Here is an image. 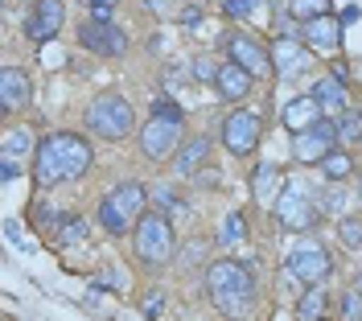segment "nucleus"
Wrapping results in <instances>:
<instances>
[{
  "mask_svg": "<svg viewBox=\"0 0 362 321\" xmlns=\"http://www.w3.org/2000/svg\"><path fill=\"white\" fill-rule=\"evenodd\" d=\"M90 169V144L74 132H54L42 140L37 157H33V182L37 185H58V182H74Z\"/></svg>",
  "mask_w": 362,
  "mask_h": 321,
  "instance_id": "nucleus-1",
  "label": "nucleus"
},
{
  "mask_svg": "<svg viewBox=\"0 0 362 321\" xmlns=\"http://www.w3.org/2000/svg\"><path fill=\"white\" fill-rule=\"evenodd\" d=\"M206 293L223 313H247L255 300V276L239 259H218L206 268Z\"/></svg>",
  "mask_w": 362,
  "mask_h": 321,
  "instance_id": "nucleus-2",
  "label": "nucleus"
},
{
  "mask_svg": "<svg viewBox=\"0 0 362 321\" xmlns=\"http://www.w3.org/2000/svg\"><path fill=\"white\" fill-rule=\"evenodd\" d=\"M144 206H148L144 185L124 182V185H115L112 194L103 198V206H99V223L112 230V235H128V230H136V223L144 218Z\"/></svg>",
  "mask_w": 362,
  "mask_h": 321,
  "instance_id": "nucleus-3",
  "label": "nucleus"
},
{
  "mask_svg": "<svg viewBox=\"0 0 362 321\" xmlns=\"http://www.w3.org/2000/svg\"><path fill=\"white\" fill-rule=\"evenodd\" d=\"M136 255L144 259V264H169L173 252H177V235H173V223H169V214L165 210H153V214H144L140 223H136Z\"/></svg>",
  "mask_w": 362,
  "mask_h": 321,
  "instance_id": "nucleus-4",
  "label": "nucleus"
},
{
  "mask_svg": "<svg viewBox=\"0 0 362 321\" xmlns=\"http://www.w3.org/2000/svg\"><path fill=\"white\" fill-rule=\"evenodd\" d=\"M132 103L124 95H99L87 107V128L103 140H124L132 132Z\"/></svg>",
  "mask_w": 362,
  "mask_h": 321,
  "instance_id": "nucleus-5",
  "label": "nucleus"
},
{
  "mask_svg": "<svg viewBox=\"0 0 362 321\" xmlns=\"http://www.w3.org/2000/svg\"><path fill=\"white\" fill-rule=\"evenodd\" d=\"M276 218L284 230H313L321 218V206L309 198L305 185H284V194L276 198Z\"/></svg>",
  "mask_w": 362,
  "mask_h": 321,
  "instance_id": "nucleus-6",
  "label": "nucleus"
},
{
  "mask_svg": "<svg viewBox=\"0 0 362 321\" xmlns=\"http://www.w3.org/2000/svg\"><path fill=\"white\" fill-rule=\"evenodd\" d=\"M181 148V119H165V115H153L140 132V153L148 160H169L177 157Z\"/></svg>",
  "mask_w": 362,
  "mask_h": 321,
  "instance_id": "nucleus-7",
  "label": "nucleus"
},
{
  "mask_svg": "<svg viewBox=\"0 0 362 321\" xmlns=\"http://www.w3.org/2000/svg\"><path fill=\"white\" fill-rule=\"evenodd\" d=\"M284 272L293 276V280H300V284H321L325 276L334 272V259H329V252H325V247L305 243V247L288 252V259H284Z\"/></svg>",
  "mask_w": 362,
  "mask_h": 321,
  "instance_id": "nucleus-8",
  "label": "nucleus"
},
{
  "mask_svg": "<svg viewBox=\"0 0 362 321\" xmlns=\"http://www.w3.org/2000/svg\"><path fill=\"white\" fill-rule=\"evenodd\" d=\"M338 124L334 119H321V124H313L309 132H300V136H293V157L300 160V165H321V157L325 153H334L338 148Z\"/></svg>",
  "mask_w": 362,
  "mask_h": 321,
  "instance_id": "nucleus-9",
  "label": "nucleus"
},
{
  "mask_svg": "<svg viewBox=\"0 0 362 321\" xmlns=\"http://www.w3.org/2000/svg\"><path fill=\"white\" fill-rule=\"evenodd\" d=\"M259 136H264V115H255V112H230L223 119V144L235 153V157L251 153V148L259 144Z\"/></svg>",
  "mask_w": 362,
  "mask_h": 321,
  "instance_id": "nucleus-10",
  "label": "nucleus"
},
{
  "mask_svg": "<svg viewBox=\"0 0 362 321\" xmlns=\"http://www.w3.org/2000/svg\"><path fill=\"white\" fill-rule=\"evenodd\" d=\"M78 37H83V46H87V49L103 54V58H119V54H128V33H124V29H115L112 21H99V17L83 21Z\"/></svg>",
  "mask_w": 362,
  "mask_h": 321,
  "instance_id": "nucleus-11",
  "label": "nucleus"
},
{
  "mask_svg": "<svg viewBox=\"0 0 362 321\" xmlns=\"http://www.w3.org/2000/svg\"><path fill=\"white\" fill-rule=\"evenodd\" d=\"M62 21H66L62 0H37L33 13H29V21H25V37L29 42H49V37L62 33Z\"/></svg>",
  "mask_w": 362,
  "mask_h": 321,
  "instance_id": "nucleus-12",
  "label": "nucleus"
},
{
  "mask_svg": "<svg viewBox=\"0 0 362 321\" xmlns=\"http://www.w3.org/2000/svg\"><path fill=\"white\" fill-rule=\"evenodd\" d=\"M300 37H305V46L313 49V54H338L341 49V21L329 17V13H321L313 21H305Z\"/></svg>",
  "mask_w": 362,
  "mask_h": 321,
  "instance_id": "nucleus-13",
  "label": "nucleus"
},
{
  "mask_svg": "<svg viewBox=\"0 0 362 321\" xmlns=\"http://www.w3.org/2000/svg\"><path fill=\"white\" fill-rule=\"evenodd\" d=\"M309 66V46H300L296 37H276L272 42V70L293 78V74H305Z\"/></svg>",
  "mask_w": 362,
  "mask_h": 321,
  "instance_id": "nucleus-14",
  "label": "nucleus"
},
{
  "mask_svg": "<svg viewBox=\"0 0 362 321\" xmlns=\"http://www.w3.org/2000/svg\"><path fill=\"white\" fill-rule=\"evenodd\" d=\"M325 107L317 103V95H296L293 103H284V128L293 132V136H300V132H309L313 124H321L325 119Z\"/></svg>",
  "mask_w": 362,
  "mask_h": 321,
  "instance_id": "nucleus-15",
  "label": "nucleus"
},
{
  "mask_svg": "<svg viewBox=\"0 0 362 321\" xmlns=\"http://www.w3.org/2000/svg\"><path fill=\"white\" fill-rule=\"evenodd\" d=\"M226 54L239 66H247L251 74H268L272 70V49H264L255 37H226Z\"/></svg>",
  "mask_w": 362,
  "mask_h": 321,
  "instance_id": "nucleus-16",
  "label": "nucleus"
},
{
  "mask_svg": "<svg viewBox=\"0 0 362 321\" xmlns=\"http://www.w3.org/2000/svg\"><path fill=\"white\" fill-rule=\"evenodd\" d=\"M251 78H255V74L230 58V62H223V66H218V74H214V87L223 91V99L239 103V99H247V95H251Z\"/></svg>",
  "mask_w": 362,
  "mask_h": 321,
  "instance_id": "nucleus-17",
  "label": "nucleus"
},
{
  "mask_svg": "<svg viewBox=\"0 0 362 321\" xmlns=\"http://www.w3.org/2000/svg\"><path fill=\"white\" fill-rule=\"evenodd\" d=\"M29 95H33V87H29V74H25V70L8 66L4 74H0V107H4V112L25 107V103H29Z\"/></svg>",
  "mask_w": 362,
  "mask_h": 321,
  "instance_id": "nucleus-18",
  "label": "nucleus"
},
{
  "mask_svg": "<svg viewBox=\"0 0 362 321\" xmlns=\"http://www.w3.org/2000/svg\"><path fill=\"white\" fill-rule=\"evenodd\" d=\"M206 157H210V140H206V136H194V140H185V144L177 148L173 169H177L181 177H194V173L206 165Z\"/></svg>",
  "mask_w": 362,
  "mask_h": 321,
  "instance_id": "nucleus-19",
  "label": "nucleus"
},
{
  "mask_svg": "<svg viewBox=\"0 0 362 321\" xmlns=\"http://www.w3.org/2000/svg\"><path fill=\"white\" fill-rule=\"evenodd\" d=\"M251 189H255V202L276 206V198L284 194V173H280L276 165H259V169L251 173Z\"/></svg>",
  "mask_w": 362,
  "mask_h": 321,
  "instance_id": "nucleus-20",
  "label": "nucleus"
},
{
  "mask_svg": "<svg viewBox=\"0 0 362 321\" xmlns=\"http://www.w3.org/2000/svg\"><path fill=\"white\" fill-rule=\"evenodd\" d=\"M37 148H42V144H33V132H29V128H13V132L4 136V144H0V157L29 160V157H37Z\"/></svg>",
  "mask_w": 362,
  "mask_h": 321,
  "instance_id": "nucleus-21",
  "label": "nucleus"
},
{
  "mask_svg": "<svg viewBox=\"0 0 362 321\" xmlns=\"http://www.w3.org/2000/svg\"><path fill=\"white\" fill-rule=\"evenodd\" d=\"M313 95L321 107H346V83H341L338 74L329 70V74H321L313 83Z\"/></svg>",
  "mask_w": 362,
  "mask_h": 321,
  "instance_id": "nucleus-22",
  "label": "nucleus"
},
{
  "mask_svg": "<svg viewBox=\"0 0 362 321\" xmlns=\"http://www.w3.org/2000/svg\"><path fill=\"white\" fill-rule=\"evenodd\" d=\"M350 169H354V160L346 157V153H338V148L321 157V173H325L329 182H346V177H350Z\"/></svg>",
  "mask_w": 362,
  "mask_h": 321,
  "instance_id": "nucleus-23",
  "label": "nucleus"
},
{
  "mask_svg": "<svg viewBox=\"0 0 362 321\" xmlns=\"http://www.w3.org/2000/svg\"><path fill=\"white\" fill-rule=\"evenodd\" d=\"M325 293H321V284H309V288H305V297H300V305H296V313H300V317L305 321H313V317H321V313H325Z\"/></svg>",
  "mask_w": 362,
  "mask_h": 321,
  "instance_id": "nucleus-24",
  "label": "nucleus"
},
{
  "mask_svg": "<svg viewBox=\"0 0 362 321\" xmlns=\"http://www.w3.org/2000/svg\"><path fill=\"white\" fill-rule=\"evenodd\" d=\"M247 239V218L239 210H230L223 218V230H218V243H243Z\"/></svg>",
  "mask_w": 362,
  "mask_h": 321,
  "instance_id": "nucleus-25",
  "label": "nucleus"
},
{
  "mask_svg": "<svg viewBox=\"0 0 362 321\" xmlns=\"http://www.w3.org/2000/svg\"><path fill=\"white\" fill-rule=\"evenodd\" d=\"M54 235H58V243H62V247H74V243H83V239H87V223H83V218H62Z\"/></svg>",
  "mask_w": 362,
  "mask_h": 321,
  "instance_id": "nucleus-26",
  "label": "nucleus"
},
{
  "mask_svg": "<svg viewBox=\"0 0 362 321\" xmlns=\"http://www.w3.org/2000/svg\"><path fill=\"white\" fill-rule=\"evenodd\" d=\"M329 4L334 0H288V13H293L296 21H313L321 13H329Z\"/></svg>",
  "mask_w": 362,
  "mask_h": 321,
  "instance_id": "nucleus-27",
  "label": "nucleus"
},
{
  "mask_svg": "<svg viewBox=\"0 0 362 321\" xmlns=\"http://www.w3.org/2000/svg\"><path fill=\"white\" fill-rule=\"evenodd\" d=\"M341 243H346V247H362V223L358 218H341Z\"/></svg>",
  "mask_w": 362,
  "mask_h": 321,
  "instance_id": "nucleus-28",
  "label": "nucleus"
},
{
  "mask_svg": "<svg viewBox=\"0 0 362 321\" xmlns=\"http://www.w3.org/2000/svg\"><path fill=\"white\" fill-rule=\"evenodd\" d=\"M338 136L341 140H362V119H358V115H346V119H338Z\"/></svg>",
  "mask_w": 362,
  "mask_h": 321,
  "instance_id": "nucleus-29",
  "label": "nucleus"
},
{
  "mask_svg": "<svg viewBox=\"0 0 362 321\" xmlns=\"http://www.w3.org/2000/svg\"><path fill=\"white\" fill-rule=\"evenodd\" d=\"M157 210H185V198L160 185V189H157Z\"/></svg>",
  "mask_w": 362,
  "mask_h": 321,
  "instance_id": "nucleus-30",
  "label": "nucleus"
},
{
  "mask_svg": "<svg viewBox=\"0 0 362 321\" xmlns=\"http://www.w3.org/2000/svg\"><path fill=\"white\" fill-rule=\"evenodd\" d=\"M153 115H165V119H181V107L169 99V95H157V103H153Z\"/></svg>",
  "mask_w": 362,
  "mask_h": 321,
  "instance_id": "nucleus-31",
  "label": "nucleus"
},
{
  "mask_svg": "<svg viewBox=\"0 0 362 321\" xmlns=\"http://www.w3.org/2000/svg\"><path fill=\"white\" fill-rule=\"evenodd\" d=\"M251 4H259V0H226L223 13H226V17H239V21H243V17H251Z\"/></svg>",
  "mask_w": 362,
  "mask_h": 321,
  "instance_id": "nucleus-32",
  "label": "nucleus"
},
{
  "mask_svg": "<svg viewBox=\"0 0 362 321\" xmlns=\"http://www.w3.org/2000/svg\"><path fill=\"white\" fill-rule=\"evenodd\" d=\"M4 230H8V243H13V247H21V252H33V243H29V239L21 235V223H13V218H8V223H4Z\"/></svg>",
  "mask_w": 362,
  "mask_h": 321,
  "instance_id": "nucleus-33",
  "label": "nucleus"
},
{
  "mask_svg": "<svg viewBox=\"0 0 362 321\" xmlns=\"http://www.w3.org/2000/svg\"><path fill=\"white\" fill-rule=\"evenodd\" d=\"M83 4L90 8V17H99V21H107V17H112V8L119 4V0H83Z\"/></svg>",
  "mask_w": 362,
  "mask_h": 321,
  "instance_id": "nucleus-34",
  "label": "nucleus"
},
{
  "mask_svg": "<svg viewBox=\"0 0 362 321\" xmlns=\"http://www.w3.org/2000/svg\"><path fill=\"white\" fill-rule=\"evenodd\" d=\"M341 206H346V194H341V189H329V194L321 198V210H325V214H341Z\"/></svg>",
  "mask_w": 362,
  "mask_h": 321,
  "instance_id": "nucleus-35",
  "label": "nucleus"
},
{
  "mask_svg": "<svg viewBox=\"0 0 362 321\" xmlns=\"http://www.w3.org/2000/svg\"><path fill=\"white\" fill-rule=\"evenodd\" d=\"M341 317H362V293H346L341 297Z\"/></svg>",
  "mask_w": 362,
  "mask_h": 321,
  "instance_id": "nucleus-36",
  "label": "nucleus"
},
{
  "mask_svg": "<svg viewBox=\"0 0 362 321\" xmlns=\"http://www.w3.org/2000/svg\"><path fill=\"white\" fill-rule=\"evenodd\" d=\"M17 173H21V165H17V160L0 157V177H4V182H13V177H17Z\"/></svg>",
  "mask_w": 362,
  "mask_h": 321,
  "instance_id": "nucleus-37",
  "label": "nucleus"
},
{
  "mask_svg": "<svg viewBox=\"0 0 362 321\" xmlns=\"http://www.w3.org/2000/svg\"><path fill=\"white\" fill-rule=\"evenodd\" d=\"M160 309H165V297H160V293H153V297L144 300V313H148V317H157Z\"/></svg>",
  "mask_w": 362,
  "mask_h": 321,
  "instance_id": "nucleus-38",
  "label": "nucleus"
},
{
  "mask_svg": "<svg viewBox=\"0 0 362 321\" xmlns=\"http://www.w3.org/2000/svg\"><path fill=\"white\" fill-rule=\"evenodd\" d=\"M99 280H103V284H112V288H124V272H119V268H107Z\"/></svg>",
  "mask_w": 362,
  "mask_h": 321,
  "instance_id": "nucleus-39",
  "label": "nucleus"
},
{
  "mask_svg": "<svg viewBox=\"0 0 362 321\" xmlns=\"http://www.w3.org/2000/svg\"><path fill=\"white\" fill-rule=\"evenodd\" d=\"M218 70H210V62H194V78H214Z\"/></svg>",
  "mask_w": 362,
  "mask_h": 321,
  "instance_id": "nucleus-40",
  "label": "nucleus"
},
{
  "mask_svg": "<svg viewBox=\"0 0 362 321\" xmlns=\"http://www.w3.org/2000/svg\"><path fill=\"white\" fill-rule=\"evenodd\" d=\"M181 21H185V25H198V21H202V13H198V8H185V13H181Z\"/></svg>",
  "mask_w": 362,
  "mask_h": 321,
  "instance_id": "nucleus-41",
  "label": "nucleus"
},
{
  "mask_svg": "<svg viewBox=\"0 0 362 321\" xmlns=\"http://www.w3.org/2000/svg\"><path fill=\"white\" fill-rule=\"evenodd\" d=\"M358 17H362V8H358V4H350V8L341 13V21H358Z\"/></svg>",
  "mask_w": 362,
  "mask_h": 321,
  "instance_id": "nucleus-42",
  "label": "nucleus"
},
{
  "mask_svg": "<svg viewBox=\"0 0 362 321\" xmlns=\"http://www.w3.org/2000/svg\"><path fill=\"white\" fill-rule=\"evenodd\" d=\"M144 4H148L153 13H165V8H169V0H144Z\"/></svg>",
  "mask_w": 362,
  "mask_h": 321,
  "instance_id": "nucleus-43",
  "label": "nucleus"
},
{
  "mask_svg": "<svg viewBox=\"0 0 362 321\" xmlns=\"http://www.w3.org/2000/svg\"><path fill=\"white\" fill-rule=\"evenodd\" d=\"M358 194H362V185H358Z\"/></svg>",
  "mask_w": 362,
  "mask_h": 321,
  "instance_id": "nucleus-44",
  "label": "nucleus"
}]
</instances>
